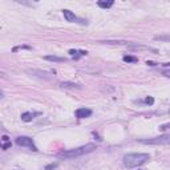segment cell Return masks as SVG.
Listing matches in <instances>:
<instances>
[{"instance_id": "obj_7", "label": "cell", "mask_w": 170, "mask_h": 170, "mask_svg": "<svg viewBox=\"0 0 170 170\" xmlns=\"http://www.w3.org/2000/svg\"><path fill=\"white\" fill-rule=\"evenodd\" d=\"M39 113H32V112H25V113L21 114V120L24 122H31L35 118V116H37Z\"/></svg>"}, {"instance_id": "obj_17", "label": "cell", "mask_w": 170, "mask_h": 170, "mask_svg": "<svg viewBox=\"0 0 170 170\" xmlns=\"http://www.w3.org/2000/svg\"><path fill=\"white\" fill-rule=\"evenodd\" d=\"M19 49H32L31 47H27V45H21V47H15L13 48V52H16V50H19Z\"/></svg>"}, {"instance_id": "obj_16", "label": "cell", "mask_w": 170, "mask_h": 170, "mask_svg": "<svg viewBox=\"0 0 170 170\" xmlns=\"http://www.w3.org/2000/svg\"><path fill=\"white\" fill-rule=\"evenodd\" d=\"M144 102L147 104V105H153V104H154V99H153V97H146V99L144 100Z\"/></svg>"}, {"instance_id": "obj_18", "label": "cell", "mask_w": 170, "mask_h": 170, "mask_svg": "<svg viewBox=\"0 0 170 170\" xmlns=\"http://www.w3.org/2000/svg\"><path fill=\"white\" fill-rule=\"evenodd\" d=\"M11 145H12L11 142H5V144H3V150H7L8 147H11Z\"/></svg>"}, {"instance_id": "obj_21", "label": "cell", "mask_w": 170, "mask_h": 170, "mask_svg": "<svg viewBox=\"0 0 170 170\" xmlns=\"http://www.w3.org/2000/svg\"><path fill=\"white\" fill-rule=\"evenodd\" d=\"M164 75L166 77H170V71H164Z\"/></svg>"}, {"instance_id": "obj_6", "label": "cell", "mask_w": 170, "mask_h": 170, "mask_svg": "<svg viewBox=\"0 0 170 170\" xmlns=\"http://www.w3.org/2000/svg\"><path fill=\"white\" fill-rule=\"evenodd\" d=\"M75 116L77 118H88L92 116V110L90 109H86V108H80L75 112Z\"/></svg>"}, {"instance_id": "obj_4", "label": "cell", "mask_w": 170, "mask_h": 170, "mask_svg": "<svg viewBox=\"0 0 170 170\" xmlns=\"http://www.w3.org/2000/svg\"><path fill=\"white\" fill-rule=\"evenodd\" d=\"M15 142H16V145H17V146L28 147V149H31V150H33V151L37 150V147H36L35 142H33V140H32L31 137H27V136H20V137H17V138L15 140Z\"/></svg>"}, {"instance_id": "obj_19", "label": "cell", "mask_w": 170, "mask_h": 170, "mask_svg": "<svg viewBox=\"0 0 170 170\" xmlns=\"http://www.w3.org/2000/svg\"><path fill=\"white\" fill-rule=\"evenodd\" d=\"M168 128H170V124H166V125H161L160 126L161 130H165V129H168Z\"/></svg>"}, {"instance_id": "obj_22", "label": "cell", "mask_w": 170, "mask_h": 170, "mask_svg": "<svg viewBox=\"0 0 170 170\" xmlns=\"http://www.w3.org/2000/svg\"><path fill=\"white\" fill-rule=\"evenodd\" d=\"M146 64H147V65H151V67H154V65H157L155 63H153V61H146Z\"/></svg>"}, {"instance_id": "obj_13", "label": "cell", "mask_w": 170, "mask_h": 170, "mask_svg": "<svg viewBox=\"0 0 170 170\" xmlns=\"http://www.w3.org/2000/svg\"><path fill=\"white\" fill-rule=\"evenodd\" d=\"M122 60H124L125 63H137V61H138V59L134 56H124Z\"/></svg>"}, {"instance_id": "obj_15", "label": "cell", "mask_w": 170, "mask_h": 170, "mask_svg": "<svg viewBox=\"0 0 170 170\" xmlns=\"http://www.w3.org/2000/svg\"><path fill=\"white\" fill-rule=\"evenodd\" d=\"M57 166H59V164H57V162H55V164H49V165H47L45 166V170H55L56 168H57Z\"/></svg>"}, {"instance_id": "obj_1", "label": "cell", "mask_w": 170, "mask_h": 170, "mask_svg": "<svg viewBox=\"0 0 170 170\" xmlns=\"http://www.w3.org/2000/svg\"><path fill=\"white\" fill-rule=\"evenodd\" d=\"M96 149H97V146L95 144H86V145L76 147V149H69V150L61 151V153L57 154V157L63 158V160H73V158L82 157V155H85V154L92 153V151H95Z\"/></svg>"}, {"instance_id": "obj_11", "label": "cell", "mask_w": 170, "mask_h": 170, "mask_svg": "<svg viewBox=\"0 0 170 170\" xmlns=\"http://www.w3.org/2000/svg\"><path fill=\"white\" fill-rule=\"evenodd\" d=\"M86 50H75V49H71L69 50V55L71 56H75V59H77L78 56H85L86 55Z\"/></svg>"}, {"instance_id": "obj_2", "label": "cell", "mask_w": 170, "mask_h": 170, "mask_svg": "<svg viewBox=\"0 0 170 170\" xmlns=\"http://www.w3.org/2000/svg\"><path fill=\"white\" fill-rule=\"evenodd\" d=\"M150 160V155L147 153H130V154H125L122 158L125 168L128 169H133V168H138V166L146 164Z\"/></svg>"}, {"instance_id": "obj_23", "label": "cell", "mask_w": 170, "mask_h": 170, "mask_svg": "<svg viewBox=\"0 0 170 170\" xmlns=\"http://www.w3.org/2000/svg\"><path fill=\"white\" fill-rule=\"evenodd\" d=\"M164 67H170V63H165V64H162Z\"/></svg>"}, {"instance_id": "obj_10", "label": "cell", "mask_w": 170, "mask_h": 170, "mask_svg": "<svg viewBox=\"0 0 170 170\" xmlns=\"http://www.w3.org/2000/svg\"><path fill=\"white\" fill-rule=\"evenodd\" d=\"M114 4L113 0H110V2H102V0H100V2H97V5L100 7V8H104V9H108L110 8L112 5Z\"/></svg>"}, {"instance_id": "obj_12", "label": "cell", "mask_w": 170, "mask_h": 170, "mask_svg": "<svg viewBox=\"0 0 170 170\" xmlns=\"http://www.w3.org/2000/svg\"><path fill=\"white\" fill-rule=\"evenodd\" d=\"M44 59L48 61H56V63H63V61H65L64 57H59V56H45Z\"/></svg>"}, {"instance_id": "obj_8", "label": "cell", "mask_w": 170, "mask_h": 170, "mask_svg": "<svg viewBox=\"0 0 170 170\" xmlns=\"http://www.w3.org/2000/svg\"><path fill=\"white\" fill-rule=\"evenodd\" d=\"M61 88H68V89H81L82 86L80 84H75V82H61Z\"/></svg>"}, {"instance_id": "obj_14", "label": "cell", "mask_w": 170, "mask_h": 170, "mask_svg": "<svg viewBox=\"0 0 170 170\" xmlns=\"http://www.w3.org/2000/svg\"><path fill=\"white\" fill-rule=\"evenodd\" d=\"M154 40H160V41H170V35H161V36H155Z\"/></svg>"}, {"instance_id": "obj_9", "label": "cell", "mask_w": 170, "mask_h": 170, "mask_svg": "<svg viewBox=\"0 0 170 170\" xmlns=\"http://www.w3.org/2000/svg\"><path fill=\"white\" fill-rule=\"evenodd\" d=\"M104 44H117V45H129V41L125 40H105V41H100Z\"/></svg>"}, {"instance_id": "obj_3", "label": "cell", "mask_w": 170, "mask_h": 170, "mask_svg": "<svg viewBox=\"0 0 170 170\" xmlns=\"http://www.w3.org/2000/svg\"><path fill=\"white\" fill-rule=\"evenodd\" d=\"M140 144L144 145H170V134H162L153 138H144L138 140Z\"/></svg>"}, {"instance_id": "obj_5", "label": "cell", "mask_w": 170, "mask_h": 170, "mask_svg": "<svg viewBox=\"0 0 170 170\" xmlns=\"http://www.w3.org/2000/svg\"><path fill=\"white\" fill-rule=\"evenodd\" d=\"M63 15H64L65 19H67V21H69V23H80V24H82V25H86V24H88L85 20L78 19V17L76 16L75 13L72 12V11H69V9H63Z\"/></svg>"}, {"instance_id": "obj_20", "label": "cell", "mask_w": 170, "mask_h": 170, "mask_svg": "<svg viewBox=\"0 0 170 170\" xmlns=\"http://www.w3.org/2000/svg\"><path fill=\"white\" fill-rule=\"evenodd\" d=\"M9 138H8V136H3V142H8Z\"/></svg>"}]
</instances>
